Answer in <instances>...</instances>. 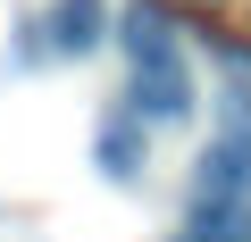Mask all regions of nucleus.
<instances>
[{
  "instance_id": "obj_1",
  "label": "nucleus",
  "mask_w": 251,
  "mask_h": 242,
  "mask_svg": "<svg viewBox=\"0 0 251 242\" xmlns=\"http://www.w3.org/2000/svg\"><path fill=\"white\" fill-rule=\"evenodd\" d=\"M117 42H126V67H134V75H126V100H134L151 126L193 109V67H184L176 34H168L151 9H126V34H117Z\"/></svg>"
},
{
  "instance_id": "obj_2",
  "label": "nucleus",
  "mask_w": 251,
  "mask_h": 242,
  "mask_svg": "<svg viewBox=\"0 0 251 242\" xmlns=\"http://www.w3.org/2000/svg\"><path fill=\"white\" fill-rule=\"evenodd\" d=\"M193 200H218V209H251V134H218L193 167Z\"/></svg>"
},
{
  "instance_id": "obj_3",
  "label": "nucleus",
  "mask_w": 251,
  "mask_h": 242,
  "mask_svg": "<svg viewBox=\"0 0 251 242\" xmlns=\"http://www.w3.org/2000/svg\"><path fill=\"white\" fill-rule=\"evenodd\" d=\"M92 159H100V176L134 184V176H143V109H109L100 134H92Z\"/></svg>"
},
{
  "instance_id": "obj_4",
  "label": "nucleus",
  "mask_w": 251,
  "mask_h": 242,
  "mask_svg": "<svg viewBox=\"0 0 251 242\" xmlns=\"http://www.w3.org/2000/svg\"><path fill=\"white\" fill-rule=\"evenodd\" d=\"M100 0H59V9L42 17V34H50V59H84L92 42H100Z\"/></svg>"
}]
</instances>
